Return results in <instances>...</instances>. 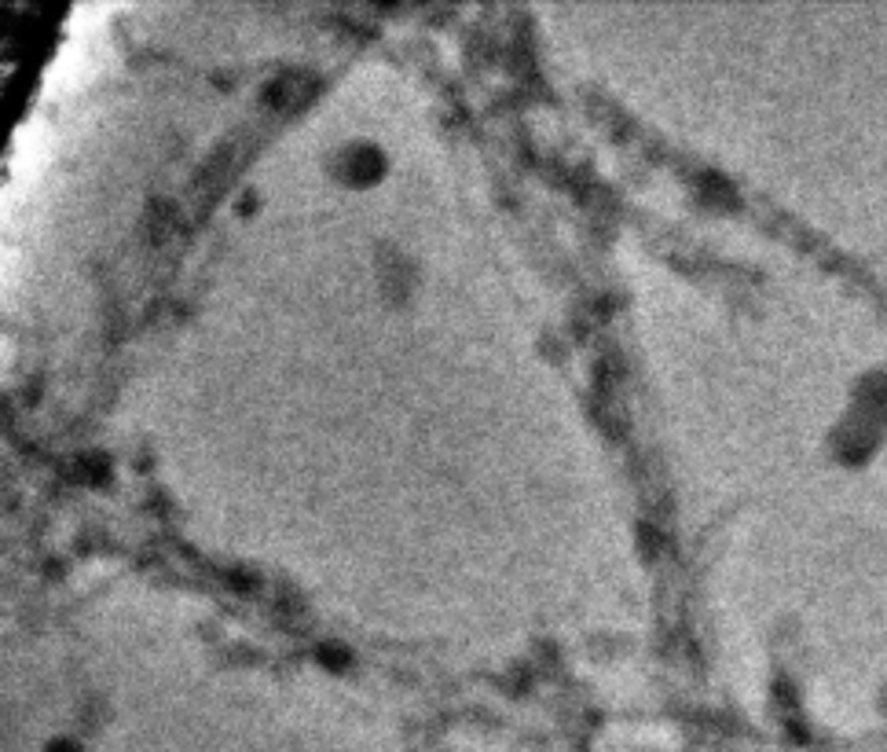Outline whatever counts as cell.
<instances>
[{
  "label": "cell",
  "instance_id": "1",
  "mask_svg": "<svg viewBox=\"0 0 887 752\" xmlns=\"http://www.w3.org/2000/svg\"><path fill=\"white\" fill-rule=\"evenodd\" d=\"M334 173H338L345 184H374V180L385 173V151L382 147L367 144V140H352V144L338 147V155H334Z\"/></svg>",
  "mask_w": 887,
  "mask_h": 752
},
{
  "label": "cell",
  "instance_id": "2",
  "mask_svg": "<svg viewBox=\"0 0 887 752\" xmlns=\"http://www.w3.org/2000/svg\"><path fill=\"white\" fill-rule=\"evenodd\" d=\"M48 752H77V745H74V741H52V745H48Z\"/></svg>",
  "mask_w": 887,
  "mask_h": 752
}]
</instances>
